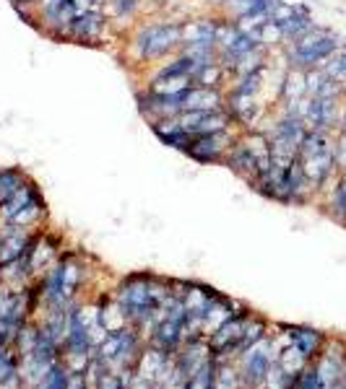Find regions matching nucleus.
I'll return each mask as SVG.
<instances>
[{"label": "nucleus", "mask_w": 346, "mask_h": 389, "mask_svg": "<svg viewBox=\"0 0 346 389\" xmlns=\"http://www.w3.org/2000/svg\"><path fill=\"white\" fill-rule=\"evenodd\" d=\"M139 52L143 58L156 60L165 58L167 52H172L177 44H182V26L180 24H159L146 26L136 39Z\"/></svg>", "instance_id": "nucleus-1"}, {"label": "nucleus", "mask_w": 346, "mask_h": 389, "mask_svg": "<svg viewBox=\"0 0 346 389\" xmlns=\"http://www.w3.org/2000/svg\"><path fill=\"white\" fill-rule=\"evenodd\" d=\"M341 42H344V39H341L336 32H331L328 37H323L321 42L310 44V47H305V50H289V62H292V68H297V70L321 68L323 62L341 47Z\"/></svg>", "instance_id": "nucleus-2"}, {"label": "nucleus", "mask_w": 346, "mask_h": 389, "mask_svg": "<svg viewBox=\"0 0 346 389\" xmlns=\"http://www.w3.org/2000/svg\"><path fill=\"white\" fill-rule=\"evenodd\" d=\"M232 114L224 110H211V112H180L177 122L185 133L191 136H208V133H222L229 127Z\"/></svg>", "instance_id": "nucleus-3"}, {"label": "nucleus", "mask_w": 346, "mask_h": 389, "mask_svg": "<svg viewBox=\"0 0 346 389\" xmlns=\"http://www.w3.org/2000/svg\"><path fill=\"white\" fill-rule=\"evenodd\" d=\"M182 93H156V91L146 93V96H141V112L151 122L177 117L182 112Z\"/></svg>", "instance_id": "nucleus-4"}, {"label": "nucleus", "mask_w": 346, "mask_h": 389, "mask_svg": "<svg viewBox=\"0 0 346 389\" xmlns=\"http://www.w3.org/2000/svg\"><path fill=\"white\" fill-rule=\"evenodd\" d=\"M229 143H232V138H229L226 130H222V133H208V136H193L191 148L185 153H191L193 159L211 164V161L222 159V153L229 148Z\"/></svg>", "instance_id": "nucleus-5"}, {"label": "nucleus", "mask_w": 346, "mask_h": 389, "mask_svg": "<svg viewBox=\"0 0 346 389\" xmlns=\"http://www.w3.org/2000/svg\"><path fill=\"white\" fill-rule=\"evenodd\" d=\"M300 164H302L305 177L310 179V185H318V187H321L338 166L336 153L333 151H323V153H315V156H305V159H300Z\"/></svg>", "instance_id": "nucleus-6"}, {"label": "nucleus", "mask_w": 346, "mask_h": 389, "mask_svg": "<svg viewBox=\"0 0 346 389\" xmlns=\"http://www.w3.org/2000/svg\"><path fill=\"white\" fill-rule=\"evenodd\" d=\"M222 110V93L208 86H191L182 93V112H211Z\"/></svg>", "instance_id": "nucleus-7"}, {"label": "nucleus", "mask_w": 346, "mask_h": 389, "mask_svg": "<svg viewBox=\"0 0 346 389\" xmlns=\"http://www.w3.org/2000/svg\"><path fill=\"white\" fill-rule=\"evenodd\" d=\"M122 304H125V309H128L130 314H136V317H148V314L154 312L156 296L146 283H139V286L125 288V294H122Z\"/></svg>", "instance_id": "nucleus-8"}, {"label": "nucleus", "mask_w": 346, "mask_h": 389, "mask_svg": "<svg viewBox=\"0 0 346 389\" xmlns=\"http://www.w3.org/2000/svg\"><path fill=\"white\" fill-rule=\"evenodd\" d=\"M73 39H84V42H96L104 32V16L99 11L94 13H84V16H76L65 29Z\"/></svg>", "instance_id": "nucleus-9"}, {"label": "nucleus", "mask_w": 346, "mask_h": 389, "mask_svg": "<svg viewBox=\"0 0 346 389\" xmlns=\"http://www.w3.org/2000/svg\"><path fill=\"white\" fill-rule=\"evenodd\" d=\"M281 26V34H284V42H295V39H300V37L305 34V32H310L312 26H315V18H312L310 8L307 6H302V3H297L295 11H292V16L286 18Z\"/></svg>", "instance_id": "nucleus-10"}, {"label": "nucleus", "mask_w": 346, "mask_h": 389, "mask_svg": "<svg viewBox=\"0 0 346 389\" xmlns=\"http://www.w3.org/2000/svg\"><path fill=\"white\" fill-rule=\"evenodd\" d=\"M217 42V24L214 21H191L182 26V44L196 42Z\"/></svg>", "instance_id": "nucleus-11"}, {"label": "nucleus", "mask_w": 346, "mask_h": 389, "mask_svg": "<svg viewBox=\"0 0 346 389\" xmlns=\"http://www.w3.org/2000/svg\"><path fill=\"white\" fill-rule=\"evenodd\" d=\"M258 164H260V159L245 143L234 145L232 153H229V166L237 171H243V174L255 177V174H258Z\"/></svg>", "instance_id": "nucleus-12"}, {"label": "nucleus", "mask_w": 346, "mask_h": 389, "mask_svg": "<svg viewBox=\"0 0 346 389\" xmlns=\"http://www.w3.org/2000/svg\"><path fill=\"white\" fill-rule=\"evenodd\" d=\"M333 140H331V133L326 130H307L302 145H300V159L305 156H315V153H323V151H333Z\"/></svg>", "instance_id": "nucleus-13"}, {"label": "nucleus", "mask_w": 346, "mask_h": 389, "mask_svg": "<svg viewBox=\"0 0 346 389\" xmlns=\"http://www.w3.org/2000/svg\"><path fill=\"white\" fill-rule=\"evenodd\" d=\"M229 114L234 119H240L243 125H250L252 119H255V102H252L250 93L234 91L229 96Z\"/></svg>", "instance_id": "nucleus-14"}, {"label": "nucleus", "mask_w": 346, "mask_h": 389, "mask_svg": "<svg viewBox=\"0 0 346 389\" xmlns=\"http://www.w3.org/2000/svg\"><path fill=\"white\" fill-rule=\"evenodd\" d=\"M307 96V84H305V70H297L292 68V73L286 76L284 81V99L286 102H297Z\"/></svg>", "instance_id": "nucleus-15"}, {"label": "nucleus", "mask_w": 346, "mask_h": 389, "mask_svg": "<svg viewBox=\"0 0 346 389\" xmlns=\"http://www.w3.org/2000/svg\"><path fill=\"white\" fill-rule=\"evenodd\" d=\"M295 348L300 350V355L310 358V355H315V350L321 348V335H318V332H312V330H297Z\"/></svg>", "instance_id": "nucleus-16"}, {"label": "nucleus", "mask_w": 346, "mask_h": 389, "mask_svg": "<svg viewBox=\"0 0 346 389\" xmlns=\"http://www.w3.org/2000/svg\"><path fill=\"white\" fill-rule=\"evenodd\" d=\"M263 73H266V65H260V68H252V70H248V73H243V78H240V86H237V91L255 96V93H258V88H260V81H263Z\"/></svg>", "instance_id": "nucleus-17"}, {"label": "nucleus", "mask_w": 346, "mask_h": 389, "mask_svg": "<svg viewBox=\"0 0 346 389\" xmlns=\"http://www.w3.org/2000/svg\"><path fill=\"white\" fill-rule=\"evenodd\" d=\"M219 81H222V68H219L217 62H214V65H203V68L193 76V86H208V88H214Z\"/></svg>", "instance_id": "nucleus-18"}, {"label": "nucleus", "mask_w": 346, "mask_h": 389, "mask_svg": "<svg viewBox=\"0 0 346 389\" xmlns=\"http://www.w3.org/2000/svg\"><path fill=\"white\" fill-rule=\"evenodd\" d=\"M37 216H39V203H37V200H34V203H29V205H26L24 211H18L16 216H13V218H11V220H13V223H29V220H34Z\"/></svg>", "instance_id": "nucleus-19"}, {"label": "nucleus", "mask_w": 346, "mask_h": 389, "mask_svg": "<svg viewBox=\"0 0 346 389\" xmlns=\"http://www.w3.org/2000/svg\"><path fill=\"white\" fill-rule=\"evenodd\" d=\"M266 371H269V361H266L263 355H252L250 366H248V374H250L252 379H260Z\"/></svg>", "instance_id": "nucleus-20"}, {"label": "nucleus", "mask_w": 346, "mask_h": 389, "mask_svg": "<svg viewBox=\"0 0 346 389\" xmlns=\"http://www.w3.org/2000/svg\"><path fill=\"white\" fill-rule=\"evenodd\" d=\"M44 389H65V374L60 369H52L47 381H44Z\"/></svg>", "instance_id": "nucleus-21"}, {"label": "nucleus", "mask_w": 346, "mask_h": 389, "mask_svg": "<svg viewBox=\"0 0 346 389\" xmlns=\"http://www.w3.org/2000/svg\"><path fill=\"white\" fill-rule=\"evenodd\" d=\"M113 6L120 16H128V13H133V11L139 8V0H113Z\"/></svg>", "instance_id": "nucleus-22"}, {"label": "nucleus", "mask_w": 346, "mask_h": 389, "mask_svg": "<svg viewBox=\"0 0 346 389\" xmlns=\"http://www.w3.org/2000/svg\"><path fill=\"white\" fill-rule=\"evenodd\" d=\"M16 6H26V3H34V0H13Z\"/></svg>", "instance_id": "nucleus-23"}, {"label": "nucleus", "mask_w": 346, "mask_h": 389, "mask_svg": "<svg viewBox=\"0 0 346 389\" xmlns=\"http://www.w3.org/2000/svg\"><path fill=\"white\" fill-rule=\"evenodd\" d=\"M214 3H232V0H214Z\"/></svg>", "instance_id": "nucleus-24"}, {"label": "nucleus", "mask_w": 346, "mask_h": 389, "mask_svg": "<svg viewBox=\"0 0 346 389\" xmlns=\"http://www.w3.org/2000/svg\"><path fill=\"white\" fill-rule=\"evenodd\" d=\"M3 174H6V171H0V179H3Z\"/></svg>", "instance_id": "nucleus-25"}]
</instances>
